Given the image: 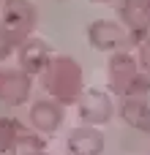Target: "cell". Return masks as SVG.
Masks as SVG:
<instances>
[{"mask_svg": "<svg viewBox=\"0 0 150 155\" xmlns=\"http://www.w3.org/2000/svg\"><path fill=\"white\" fill-rule=\"evenodd\" d=\"M38 76H41V84H44L46 95L55 98L63 106L77 104L79 95H82V90H85L82 65L74 57H66V54H55Z\"/></svg>", "mask_w": 150, "mask_h": 155, "instance_id": "obj_1", "label": "cell"}, {"mask_svg": "<svg viewBox=\"0 0 150 155\" xmlns=\"http://www.w3.org/2000/svg\"><path fill=\"white\" fill-rule=\"evenodd\" d=\"M77 109H79V120L85 125H107L112 123L115 117V101H112V93L107 90H98V87H90V90H82L79 101H77Z\"/></svg>", "mask_w": 150, "mask_h": 155, "instance_id": "obj_2", "label": "cell"}, {"mask_svg": "<svg viewBox=\"0 0 150 155\" xmlns=\"http://www.w3.org/2000/svg\"><path fill=\"white\" fill-rule=\"evenodd\" d=\"M87 44L98 52H118V49H126L131 44V35L128 30L115 22V19H96L87 25Z\"/></svg>", "mask_w": 150, "mask_h": 155, "instance_id": "obj_3", "label": "cell"}, {"mask_svg": "<svg viewBox=\"0 0 150 155\" xmlns=\"http://www.w3.org/2000/svg\"><path fill=\"white\" fill-rule=\"evenodd\" d=\"M139 74H142V68H139V63H137V54H131V52H126V49H118V52H112V57H109V65H107V76H109V93L123 98Z\"/></svg>", "mask_w": 150, "mask_h": 155, "instance_id": "obj_4", "label": "cell"}, {"mask_svg": "<svg viewBox=\"0 0 150 155\" xmlns=\"http://www.w3.org/2000/svg\"><path fill=\"white\" fill-rule=\"evenodd\" d=\"M118 22L128 30L131 44H139L150 35V0H120Z\"/></svg>", "mask_w": 150, "mask_h": 155, "instance_id": "obj_5", "label": "cell"}, {"mask_svg": "<svg viewBox=\"0 0 150 155\" xmlns=\"http://www.w3.org/2000/svg\"><path fill=\"white\" fill-rule=\"evenodd\" d=\"M16 68H22L25 74H30V76H38L44 68H46V63L55 57V49L49 46V41H44V38H38V35H27L19 46H16Z\"/></svg>", "mask_w": 150, "mask_h": 155, "instance_id": "obj_6", "label": "cell"}, {"mask_svg": "<svg viewBox=\"0 0 150 155\" xmlns=\"http://www.w3.org/2000/svg\"><path fill=\"white\" fill-rule=\"evenodd\" d=\"M36 22H38L36 5L27 3V0H5L3 8H0V25L8 27L11 33H16L19 38L33 35Z\"/></svg>", "mask_w": 150, "mask_h": 155, "instance_id": "obj_7", "label": "cell"}, {"mask_svg": "<svg viewBox=\"0 0 150 155\" xmlns=\"http://www.w3.org/2000/svg\"><path fill=\"white\" fill-rule=\"evenodd\" d=\"M27 120H30V128H33V131L49 136V134H55V131L63 125V120H66V106L57 104L55 98H41V101H36V104L30 106V117H27Z\"/></svg>", "mask_w": 150, "mask_h": 155, "instance_id": "obj_8", "label": "cell"}, {"mask_svg": "<svg viewBox=\"0 0 150 155\" xmlns=\"http://www.w3.org/2000/svg\"><path fill=\"white\" fill-rule=\"evenodd\" d=\"M104 134L96 128V125H77L68 139H66V147H68V155H101L104 153Z\"/></svg>", "mask_w": 150, "mask_h": 155, "instance_id": "obj_9", "label": "cell"}, {"mask_svg": "<svg viewBox=\"0 0 150 155\" xmlns=\"http://www.w3.org/2000/svg\"><path fill=\"white\" fill-rule=\"evenodd\" d=\"M33 93V76L25 74L22 68H11L5 71V82H3V93H0V101L3 104H11V106H22Z\"/></svg>", "mask_w": 150, "mask_h": 155, "instance_id": "obj_10", "label": "cell"}, {"mask_svg": "<svg viewBox=\"0 0 150 155\" xmlns=\"http://www.w3.org/2000/svg\"><path fill=\"white\" fill-rule=\"evenodd\" d=\"M120 117L126 125H131L142 134H150V98H123Z\"/></svg>", "mask_w": 150, "mask_h": 155, "instance_id": "obj_11", "label": "cell"}, {"mask_svg": "<svg viewBox=\"0 0 150 155\" xmlns=\"http://www.w3.org/2000/svg\"><path fill=\"white\" fill-rule=\"evenodd\" d=\"M22 125L11 117H0V155H14L19 150V139H22Z\"/></svg>", "mask_w": 150, "mask_h": 155, "instance_id": "obj_12", "label": "cell"}, {"mask_svg": "<svg viewBox=\"0 0 150 155\" xmlns=\"http://www.w3.org/2000/svg\"><path fill=\"white\" fill-rule=\"evenodd\" d=\"M22 41H25V38H19L16 33H11L8 27H3V25H0V63H3L5 57H11Z\"/></svg>", "mask_w": 150, "mask_h": 155, "instance_id": "obj_13", "label": "cell"}, {"mask_svg": "<svg viewBox=\"0 0 150 155\" xmlns=\"http://www.w3.org/2000/svg\"><path fill=\"white\" fill-rule=\"evenodd\" d=\"M137 63L145 74H150V35L137 44Z\"/></svg>", "mask_w": 150, "mask_h": 155, "instance_id": "obj_14", "label": "cell"}, {"mask_svg": "<svg viewBox=\"0 0 150 155\" xmlns=\"http://www.w3.org/2000/svg\"><path fill=\"white\" fill-rule=\"evenodd\" d=\"M3 82H5V68H0V93H3Z\"/></svg>", "mask_w": 150, "mask_h": 155, "instance_id": "obj_15", "label": "cell"}, {"mask_svg": "<svg viewBox=\"0 0 150 155\" xmlns=\"http://www.w3.org/2000/svg\"><path fill=\"white\" fill-rule=\"evenodd\" d=\"M27 155H52V153H46V150H36V153H27Z\"/></svg>", "mask_w": 150, "mask_h": 155, "instance_id": "obj_16", "label": "cell"}, {"mask_svg": "<svg viewBox=\"0 0 150 155\" xmlns=\"http://www.w3.org/2000/svg\"><path fill=\"white\" fill-rule=\"evenodd\" d=\"M90 3H109V0H90Z\"/></svg>", "mask_w": 150, "mask_h": 155, "instance_id": "obj_17", "label": "cell"}, {"mask_svg": "<svg viewBox=\"0 0 150 155\" xmlns=\"http://www.w3.org/2000/svg\"><path fill=\"white\" fill-rule=\"evenodd\" d=\"M3 3H5V0H0V8H3Z\"/></svg>", "mask_w": 150, "mask_h": 155, "instance_id": "obj_18", "label": "cell"}]
</instances>
